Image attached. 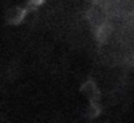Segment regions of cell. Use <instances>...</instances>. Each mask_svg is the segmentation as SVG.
Wrapping results in <instances>:
<instances>
[{
    "label": "cell",
    "instance_id": "2",
    "mask_svg": "<svg viewBox=\"0 0 134 123\" xmlns=\"http://www.w3.org/2000/svg\"><path fill=\"white\" fill-rule=\"evenodd\" d=\"M83 91H84L85 94L89 95L90 99L95 98V95L97 94V90H96L95 85L93 84V82H91V81L85 83V85H84V88H83Z\"/></svg>",
    "mask_w": 134,
    "mask_h": 123
},
{
    "label": "cell",
    "instance_id": "3",
    "mask_svg": "<svg viewBox=\"0 0 134 123\" xmlns=\"http://www.w3.org/2000/svg\"><path fill=\"white\" fill-rule=\"evenodd\" d=\"M109 34H110V29H109V27H107V26H102V27L99 28V32H98L99 41H100V40L104 41L106 38L109 36Z\"/></svg>",
    "mask_w": 134,
    "mask_h": 123
},
{
    "label": "cell",
    "instance_id": "1",
    "mask_svg": "<svg viewBox=\"0 0 134 123\" xmlns=\"http://www.w3.org/2000/svg\"><path fill=\"white\" fill-rule=\"evenodd\" d=\"M9 16V20L13 23H18L20 20H22L23 16H24V10L20 9V8H14L10 10Z\"/></svg>",
    "mask_w": 134,
    "mask_h": 123
},
{
    "label": "cell",
    "instance_id": "4",
    "mask_svg": "<svg viewBox=\"0 0 134 123\" xmlns=\"http://www.w3.org/2000/svg\"><path fill=\"white\" fill-rule=\"evenodd\" d=\"M43 0H30V2L32 3V4H36V5H38V4H40L41 2H42Z\"/></svg>",
    "mask_w": 134,
    "mask_h": 123
}]
</instances>
